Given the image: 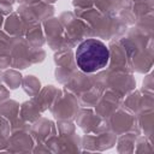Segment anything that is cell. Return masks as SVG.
<instances>
[{
	"instance_id": "cell-1",
	"label": "cell",
	"mask_w": 154,
	"mask_h": 154,
	"mask_svg": "<svg viewBox=\"0 0 154 154\" xmlns=\"http://www.w3.org/2000/svg\"><path fill=\"white\" fill-rule=\"evenodd\" d=\"M108 60L109 51L100 40L88 38L77 47L76 61L83 72L91 73L102 70L108 64Z\"/></svg>"
}]
</instances>
